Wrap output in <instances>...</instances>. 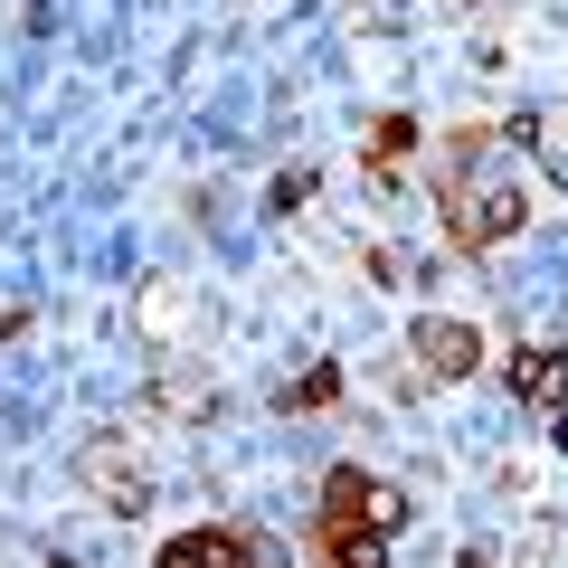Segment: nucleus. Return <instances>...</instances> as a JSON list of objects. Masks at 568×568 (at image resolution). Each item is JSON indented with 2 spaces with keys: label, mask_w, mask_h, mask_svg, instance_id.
<instances>
[{
  "label": "nucleus",
  "mask_w": 568,
  "mask_h": 568,
  "mask_svg": "<svg viewBox=\"0 0 568 568\" xmlns=\"http://www.w3.org/2000/svg\"><path fill=\"white\" fill-rule=\"evenodd\" d=\"M521 219H530V190L521 181H484L465 200V190H446V227H455V246H503V237H521Z\"/></svg>",
  "instance_id": "nucleus-1"
},
{
  "label": "nucleus",
  "mask_w": 568,
  "mask_h": 568,
  "mask_svg": "<svg viewBox=\"0 0 568 568\" xmlns=\"http://www.w3.org/2000/svg\"><path fill=\"white\" fill-rule=\"evenodd\" d=\"M511 398L521 407H540V417H559V398H568V351H511Z\"/></svg>",
  "instance_id": "nucleus-4"
},
{
  "label": "nucleus",
  "mask_w": 568,
  "mask_h": 568,
  "mask_svg": "<svg viewBox=\"0 0 568 568\" xmlns=\"http://www.w3.org/2000/svg\"><path fill=\"white\" fill-rule=\"evenodd\" d=\"M85 484H104L114 511H142V474H133V446H123V436H104V446L85 455Z\"/></svg>",
  "instance_id": "nucleus-5"
},
{
  "label": "nucleus",
  "mask_w": 568,
  "mask_h": 568,
  "mask_svg": "<svg viewBox=\"0 0 568 568\" xmlns=\"http://www.w3.org/2000/svg\"><path fill=\"white\" fill-rule=\"evenodd\" d=\"M332 398H342V369H332V361H323V369H304V379L284 388V398H275V407H332Z\"/></svg>",
  "instance_id": "nucleus-7"
},
{
  "label": "nucleus",
  "mask_w": 568,
  "mask_h": 568,
  "mask_svg": "<svg viewBox=\"0 0 568 568\" xmlns=\"http://www.w3.org/2000/svg\"><path fill=\"white\" fill-rule=\"evenodd\" d=\"M417 361H426V379H474V369H484V332L455 323V313H426L417 323Z\"/></svg>",
  "instance_id": "nucleus-3"
},
{
  "label": "nucleus",
  "mask_w": 568,
  "mask_h": 568,
  "mask_svg": "<svg viewBox=\"0 0 568 568\" xmlns=\"http://www.w3.org/2000/svg\"><path fill=\"white\" fill-rule=\"evenodd\" d=\"M162 568H265V540L256 530H227V521H200L162 549Z\"/></svg>",
  "instance_id": "nucleus-2"
},
{
  "label": "nucleus",
  "mask_w": 568,
  "mask_h": 568,
  "mask_svg": "<svg viewBox=\"0 0 568 568\" xmlns=\"http://www.w3.org/2000/svg\"><path fill=\"white\" fill-rule=\"evenodd\" d=\"M407 152H417V123H407V114H379V123H369V181H398Z\"/></svg>",
  "instance_id": "nucleus-6"
}]
</instances>
